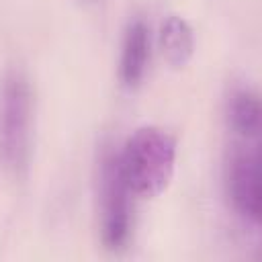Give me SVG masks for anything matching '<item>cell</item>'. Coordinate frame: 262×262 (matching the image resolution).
<instances>
[{
    "instance_id": "1",
    "label": "cell",
    "mask_w": 262,
    "mask_h": 262,
    "mask_svg": "<svg viewBox=\"0 0 262 262\" xmlns=\"http://www.w3.org/2000/svg\"><path fill=\"white\" fill-rule=\"evenodd\" d=\"M119 162L131 192L154 199L168 188L174 176L176 141L158 125L137 127L127 137Z\"/></svg>"
},
{
    "instance_id": "2",
    "label": "cell",
    "mask_w": 262,
    "mask_h": 262,
    "mask_svg": "<svg viewBox=\"0 0 262 262\" xmlns=\"http://www.w3.org/2000/svg\"><path fill=\"white\" fill-rule=\"evenodd\" d=\"M35 100L23 70L10 68L0 78V168L12 176L27 170L33 141Z\"/></svg>"
},
{
    "instance_id": "3",
    "label": "cell",
    "mask_w": 262,
    "mask_h": 262,
    "mask_svg": "<svg viewBox=\"0 0 262 262\" xmlns=\"http://www.w3.org/2000/svg\"><path fill=\"white\" fill-rule=\"evenodd\" d=\"M100 194V233L108 250H121L131 233V188L123 176L119 154L111 147L102 149L98 166Z\"/></svg>"
},
{
    "instance_id": "4",
    "label": "cell",
    "mask_w": 262,
    "mask_h": 262,
    "mask_svg": "<svg viewBox=\"0 0 262 262\" xmlns=\"http://www.w3.org/2000/svg\"><path fill=\"white\" fill-rule=\"evenodd\" d=\"M225 188L233 211L244 223H260V164L256 147L237 143L229 149L225 162Z\"/></svg>"
},
{
    "instance_id": "5",
    "label": "cell",
    "mask_w": 262,
    "mask_h": 262,
    "mask_svg": "<svg viewBox=\"0 0 262 262\" xmlns=\"http://www.w3.org/2000/svg\"><path fill=\"white\" fill-rule=\"evenodd\" d=\"M149 61V29L145 20L133 18L123 35L121 45V61H119V78L125 88H135Z\"/></svg>"
},
{
    "instance_id": "6",
    "label": "cell",
    "mask_w": 262,
    "mask_h": 262,
    "mask_svg": "<svg viewBox=\"0 0 262 262\" xmlns=\"http://www.w3.org/2000/svg\"><path fill=\"white\" fill-rule=\"evenodd\" d=\"M158 43H160V51L162 57L166 59L168 66L172 68H184L192 53H194V35L190 25L178 16V14H170L162 27H160V35H158Z\"/></svg>"
},
{
    "instance_id": "7",
    "label": "cell",
    "mask_w": 262,
    "mask_h": 262,
    "mask_svg": "<svg viewBox=\"0 0 262 262\" xmlns=\"http://www.w3.org/2000/svg\"><path fill=\"white\" fill-rule=\"evenodd\" d=\"M229 127L244 139H256L260 133V100L250 88H235L227 100Z\"/></svg>"
},
{
    "instance_id": "8",
    "label": "cell",
    "mask_w": 262,
    "mask_h": 262,
    "mask_svg": "<svg viewBox=\"0 0 262 262\" xmlns=\"http://www.w3.org/2000/svg\"><path fill=\"white\" fill-rule=\"evenodd\" d=\"M84 2H92V0H84Z\"/></svg>"
}]
</instances>
